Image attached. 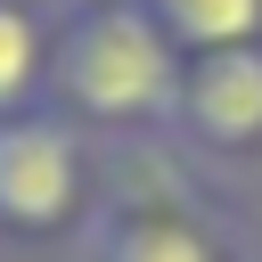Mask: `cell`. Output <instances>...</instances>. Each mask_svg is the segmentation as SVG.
<instances>
[{
	"label": "cell",
	"instance_id": "cell-1",
	"mask_svg": "<svg viewBox=\"0 0 262 262\" xmlns=\"http://www.w3.org/2000/svg\"><path fill=\"white\" fill-rule=\"evenodd\" d=\"M180 66L147 0H49V106L106 156L172 131Z\"/></svg>",
	"mask_w": 262,
	"mask_h": 262
},
{
	"label": "cell",
	"instance_id": "cell-2",
	"mask_svg": "<svg viewBox=\"0 0 262 262\" xmlns=\"http://www.w3.org/2000/svg\"><path fill=\"white\" fill-rule=\"evenodd\" d=\"M66 262H246V221L221 180H205L172 139H147L106 156V196Z\"/></svg>",
	"mask_w": 262,
	"mask_h": 262
},
{
	"label": "cell",
	"instance_id": "cell-3",
	"mask_svg": "<svg viewBox=\"0 0 262 262\" xmlns=\"http://www.w3.org/2000/svg\"><path fill=\"white\" fill-rule=\"evenodd\" d=\"M106 196V147L82 139L57 106L0 123V237L8 246H74Z\"/></svg>",
	"mask_w": 262,
	"mask_h": 262
},
{
	"label": "cell",
	"instance_id": "cell-4",
	"mask_svg": "<svg viewBox=\"0 0 262 262\" xmlns=\"http://www.w3.org/2000/svg\"><path fill=\"white\" fill-rule=\"evenodd\" d=\"M205 180H262V41L213 49L180 66L172 131H164Z\"/></svg>",
	"mask_w": 262,
	"mask_h": 262
},
{
	"label": "cell",
	"instance_id": "cell-5",
	"mask_svg": "<svg viewBox=\"0 0 262 262\" xmlns=\"http://www.w3.org/2000/svg\"><path fill=\"white\" fill-rule=\"evenodd\" d=\"M49 106V0H0V123Z\"/></svg>",
	"mask_w": 262,
	"mask_h": 262
},
{
	"label": "cell",
	"instance_id": "cell-6",
	"mask_svg": "<svg viewBox=\"0 0 262 262\" xmlns=\"http://www.w3.org/2000/svg\"><path fill=\"white\" fill-rule=\"evenodd\" d=\"M156 25L172 33L180 57H213V49H246L262 41V0H147Z\"/></svg>",
	"mask_w": 262,
	"mask_h": 262
},
{
	"label": "cell",
	"instance_id": "cell-7",
	"mask_svg": "<svg viewBox=\"0 0 262 262\" xmlns=\"http://www.w3.org/2000/svg\"><path fill=\"white\" fill-rule=\"evenodd\" d=\"M246 262H262V213L246 221Z\"/></svg>",
	"mask_w": 262,
	"mask_h": 262
}]
</instances>
